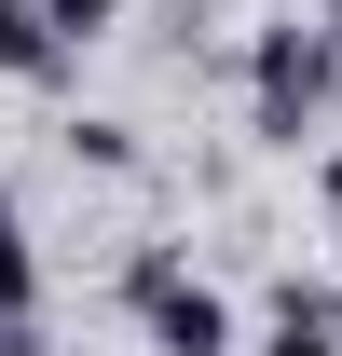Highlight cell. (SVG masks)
<instances>
[{
  "instance_id": "cell-1",
  "label": "cell",
  "mask_w": 342,
  "mask_h": 356,
  "mask_svg": "<svg viewBox=\"0 0 342 356\" xmlns=\"http://www.w3.org/2000/svg\"><path fill=\"white\" fill-rule=\"evenodd\" d=\"M329 96H342V28H329V14H315V28L274 14V28L247 42V137L301 151V137L329 124Z\"/></svg>"
},
{
  "instance_id": "cell-2",
  "label": "cell",
  "mask_w": 342,
  "mask_h": 356,
  "mask_svg": "<svg viewBox=\"0 0 342 356\" xmlns=\"http://www.w3.org/2000/svg\"><path fill=\"white\" fill-rule=\"evenodd\" d=\"M124 315L151 329V356H247L233 302H219V288L178 261V247H137V261H124Z\"/></svg>"
},
{
  "instance_id": "cell-3",
  "label": "cell",
  "mask_w": 342,
  "mask_h": 356,
  "mask_svg": "<svg viewBox=\"0 0 342 356\" xmlns=\"http://www.w3.org/2000/svg\"><path fill=\"white\" fill-rule=\"evenodd\" d=\"M247 356H342V302L288 274V288L260 302V343H247Z\"/></svg>"
},
{
  "instance_id": "cell-4",
  "label": "cell",
  "mask_w": 342,
  "mask_h": 356,
  "mask_svg": "<svg viewBox=\"0 0 342 356\" xmlns=\"http://www.w3.org/2000/svg\"><path fill=\"white\" fill-rule=\"evenodd\" d=\"M69 69H83V55L55 42L42 0H0V83H69Z\"/></svg>"
},
{
  "instance_id": "cell-5",
  "label": "cell",
  "mask_w": 342,
  "mask_h": 356,
  "mask_svg": "<svg viewBox=\"0 0 342 356\" xmlns=\"http://www.w3.org/2000/svg\"><path fill=\"white\" fill-rule=\"evenodd\" d=\"M42 302V261H28V206L0 192V315H28Z\"/></svg>"
},
{
  "instance_id": "cell-6",
  "label": "cell",
  "mask_w": 342,
  "mask_h": 356,
  "mask_svg": "<svg viewBox=\"0 0 342 356\" xmlns=\"http://www.w3.org/2000/svg\"><path fill=\"white\" fill-rule=\"evenodd\" d=\"M69 165H96V178H137V124H69Z\"/></svg>"
},
{
  "instance_id": "cell-7",
  "label": "cell",
  "mask_w": 342,
  "mask_h": 356,
  "mask_svg": "<svg viewBox=\"0 0 342 356\" xmlns=\"http://www.w3.org/2000/svg\"><path fill=\"white\" fill-rule=\"evenodd\" d=\"M42 14H55V42H69V55H96L110 28H124V0H42Z\"/></svg>"
},
{
  "instance_id": "cell-8",
  "label": "cell",
  "mask_w": 342,
  "mask_h": 356,
  "mask_svg": "<svg viewBox=\"0 0 342 356\" xmlns=\"http://www.w3.org/2000/svg\"><path fill=\"white\" fill-rule=\"evenodd\" d=\"M315 192H329V220H342V151H315Z\"/></svg>"
},
{
  "instance_id": "cell-9",
  "label": "cell",
  "mask_w": 342,
  "mask_h": 356,
  "mask_svg": "<svg viewBox=\"0 0 342 356\" xmlns=\"http://www.w3.org/2000/svg\"><path fill=\"white\" fill-rule=\"evenodd\" d=\"M329 28H342V0H329Z\"/></svg>"
}]
</instances>
